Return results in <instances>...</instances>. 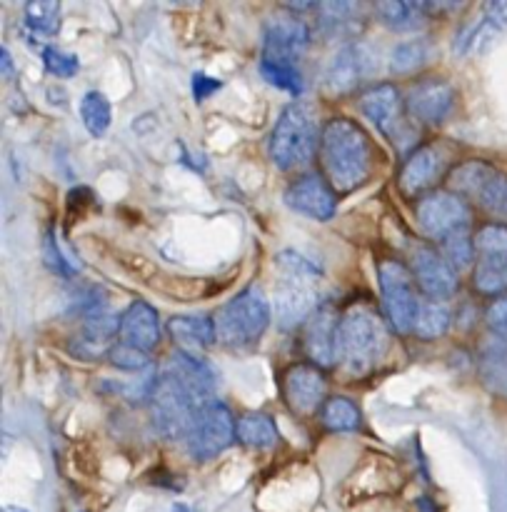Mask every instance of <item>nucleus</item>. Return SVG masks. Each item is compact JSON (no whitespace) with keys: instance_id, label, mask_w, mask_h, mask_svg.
Listing matches in <instances>:
<instances>
[{"instance_id":"nucleus-1","label":"nucleus","mask_w":507,"mask_h":512,"mask_svg":"<svg viewBox=\"0 0 507 512\" xmlns=\"http://www.w3.org/2000/svg\"><path fill=\"white\" fill-rule=\"evenodd\" d=\"M320 158L333 190L350 193L368 180L373 153L368 135L355 120L335 118L323 128Z\"/></svg>"},{"instance_id":"nucleus-2","label":"nucleus","mask_w":507,"mask_h":512,"mask_svg":"<svg viewBox=\"0 0 507 512\" xmlns=\"http://www.w3.org/2000/svg\"><path fill=\"white\" fill-rule=\"evenodd\" d=\"M320 270L303 255L285 250L278 255V283L273 293L275 318L283 328H295L315 315L320 303Z\"/></svg>"},{"instance_id":"nucleus-3","label":"nucleus","mask_w":507,"mask_h":512,"mask_svg":"<svg viewBox=\"0 0 507 512\" xmlns=\"http://www.w3.org/2000/svg\"><path fill=\"white\" fill-rule=\"evenodd\" d=\"M390 348L388 325L375 310L355 308L340 320L338 360L353 375H368Z\"/></svg>"},{"instance_id":"nucleus-4","label":"nucleus","mask_w":507,"mask_h":512,"mask_svg":"<svg viewBox=\"0 0 507 512\" xmlns=\"http://www.w3.org/2000/svg\"><path fill=\"white\" fill-rule=\"evenodd\" d=\"M320 133L318 110L308 100H295L280 113L270 135V158L280 170H295L308 163L318 150Z\"/></svg>"},{"instance_id":"nucleus-5","label":"nucleus","mask_w":507,"mask_h":512,"mask_svg":"<svg viewBox=\"0 0 507 512\" xmlns=\"http://www.w3.org/2000/svg\"><path fill=\"white\" fill-rule=\"evenodd\" d=\"M215 335L228 348L258 343L270 325V303L258 288H245L215 313Z\"/></svg>"},{"instance_id":"nucleus-6","label":"nucleus","mask_w":507,"mask_h":512,"mask_svg":"<svg viewBox=\"0 0 507 512\" xmlns=\"http://www.w3.org/2000/svg\"><path fill=\"white\" fill-rule=\"evenodd\" d=\"M200 408L203 403L170 370L163 368L150 390V413H153L155 430L168 440H188Z\"/></svg>"},{"instance_id":"nucleus-7","label":"nucleus","mask_w":507,"mask_h":512,"mask_svg":"<svg viewBox=\"0 0 507 512\" xmlns=\"http://www.w3.org/2000/svg\"><path fill=\"white\" fill-rule=\"evenodd\" d=\"M450 190L490 215L507 218V175L485 160H465L448 173Z\"/></svg>"},{"instance_id":"nucleus-8","label":"nucleus","mask_w":507,"mask_h":512,"mask_svg":"<svg viewBox=\"0 0 507 512\" xmlns=\"http://www.w3.org/2000/svg\"><path fill=\"white\" fill-rule=\"evenodd\" d=\"M378 280L388 323L393 325L395 333H413L423 300L415 293V278L410 265L400 263V260H383L378 265Z\"/></svg>"},{"instance_id":"nucleus-9","label":"nucleus","mask_w":507,"mask_h":512,"mask_svg":"<svg viewBox=\"0 0 507 512\" xmlns=\"http://www.w3.org/2000/svg\"><path fill=\"white\" fill-rule=\"evenodd\" d=\"M473 285L480 295L507 293V225L488 223L475 235Z\"/></svg>"},{"instance_id":"nucleus-10","label":"nucleus","mask_w":507,"mask_h":512,"mask_svg":"<svg viewBox=\"0 0 507 512\" xmlns=\"http://www.w3.org/2000/svg\"><path fill=\"white\" fill-rule=\"evenodd\" d=\"M238 438V423L220 400H210L198 410L188 433V450L195 460H210L223 453Z\"/></svg>"},{"instance_id":"nucleus-11","label":"nucleus","mask_w":507,"mask_h":512,"mask_svg":"<svg viewBox=\"0 0 507 512\" xmlns=\"http://www.w3.org/2000/svg\"><path fill=\"white\" fill-rule=\"evenodd\" d=\"M418 223L433 240H445L460 230H470V208L453 190H435L418 203Z\"/></svg>"},{"instance_id":"nucleus-12","label":"nucleus","mask_w":507,"mask_h":512,"mask_svg":"<svg viewBox=\"0 0 507 512\" xmlns=\"http://www.w3.org/2000/svg\"><path fill=\"white\" fill-rule=\"evenodd\" d=\"M375 50L365 43H345L338 53L330 58L328 70H325V90L333 95H345L358 88L365 78L375 73Z\"/></svg>"},{"instance_id":"nucleus-13","label":"nucleus","mask_w":507,"mask_h":512,"mask_svg":"<svg viewBox=\"0 0 507 512\" xmlns=\"http://www.w3.org/2000/svg\"><path fill=\"white\" fill-rule=\"evenodd\" d=\"M410 270L428 298L448 300L458 293V270L445 260L440 250L430 245L420 243L410 248Z\"/></svg>"},{"instance_id":"nucleus-14","label":"nucleus","mask_w":507,"mask_h":512,"mask_svg":"<svg viewBox=\"0 0 507 512\" xmlns=\"http://www.w3.org/2000/svg\"><path fill=\"white\" fill-rule=\"evenodd\" d=\"M325 393H328V383H325L323 370L315 363H298L285 370L283 395L293 413L313 415L318 408L323 410L328 400Z\"/></svg>"},{"instance_id":"nucleus-15","label":"nucleus","mask_w":507,"mask_h":512,"mask_svg":"<svg viewBox=\"0 0 507 512\" xmlns=\"http://www.w3.org/2000/svg\"><path fill=\"white\" fill-rule=\"evenodd\" d=\"M310 43V30L295 15H275L265 23L263 60L298 65L305 45Z\"/></svg>"},{"instance_id":"nucleus-16","label":"nucleus","mask_w":507,"mask_h":512,"mask_svg":"<svg viewBox=\"0 0 507 512\" xmlns=\"http://www.w3.org/2000/svg\"><path fill=\"white\" fill-rule=\"evenodd\" d=\"M408 115H413L418 123L440 125L448 120L455 108V90L448 80L443 78H425L410 88L408 100H405Z\"/></svg>"},{"instance_id":"nucleus-17","label":"nucleus","mask_w":507,"mask_h":512,"mask_svg":"<svg viewBox=\"0 0 507 512\" xmlns=\"http://www.w3.org/2000/svg\"><path fill=\"white\" fill-rule=\"evenodd\" d=\"M360 108L390 140H403V133L408 130V123H405V100L393 83H380L365 90Z\"/></svg>"},{"instance_id":"nucleus-18","label":"nucleus","mask_w":507,"mask_h":512,"mask_svg":"<svg viewBox=\"0 0 507 512\" xmlns=\"http://www.w3.org/2000/svg\"><path fill=\"white\" fill-rule=\"evenodd\" d=\"M507 30V3L498 0V3H485L480 8L478 18L470 20L463 25V30L455 38V50L463 58L470 55H480L495 43Z\"/></svg>"},{"instance_id":"nucleus-19","label":"nucleus","mask_w":507,"mask_h":512,"mask_svg":"<svg viewBox=\"0 0 507 512\" xmlns=\"http://www.w3.org/2000/svg\"><path fill=\"white\" fill-rule=\"evenodd\" d=\"M443 155L433 145H420L418 150L408 155L398 175L400 193L405 198H420V195H430V188L443 178Z\"/></svg>"},{"instance_id":"nucleus-20","label":"nucleus","mask_w":507,"mask_h":512,"mask_svg":"<svg viewBox=\"0 0 507 512\" xmlns=\"http://www.w3.org/2000/svg\"><path fill=\"white\" fill-rule=\"evenodd\" d=\"M285 205L295 213L323 223L335 215V193L320 175L308 173L290 183V188L285 190Z\"/></svg>"},{"instance_id":"nucleus-21","label":"nucleus","mask_w":507,"mask_h":512,"mask_svg":"<svg viewBox=\"0 0 507 512\" xmlns=\"http://www.w3.org/2000/svg\"><path fill=\"white\" fill-rule=\"evenodd\" d=\"M118 343L130 345L135 350H143V353H150V350L158 348L160 343V318L158 310L153 308L145 300H135L125 308V313L120 315V333Z\"/></svg>"},{"instance_id":"nucleus-22","label":"nucleus","mask_w":507,"mask_h":512,"mask_svg":"<svg viewBox=\"0 0 507 512\" xmlns=\"http://www.w3.org/2000/svg\"><path fill=\"white\" fill-rule=\"evenodd\" d=\"M338 330L340 320L333 308H318L305 325V353L318 368L338 363Z\"/></svg>"},{"instance_id":"nucleus-23","label":"nucleus","mask_w":507,"mask_h":512,"mask_svg":"<svg viewBox=\"0 0 507 512\" xmlns=\"http://www.w3.org/2000/svg\"><path fill=\"white\" fill-rule=\"evenodd\" d=\"M478 375L488 393L507 400V340L490 335L480 345Z\"/></svg>"},{"instance_id":"nucleus-24","label":"nucleus","mask_w":507,"mask_h":512,"mask_svg":"<svg viewBox=\"0 0 507 512\" xmlns=\"http://www.w3.org/2000/svg\"><path fill=\"white\" fill-rule=\"evenodd\" d=\"M168 335L183 353H200L218 340L215 323L203 315H175L168 320Z\"/></svg>"},{"instance_id":"nucleus-25","label":"nucleus","mask_w":507,"mask_h":512,"mask_svg":"<svg viewBox=\"0 0 507 512\" xmlns=\"http://www.w3.org/2000/svg\"><path fill=\"white\" fill-rule=\"evenodd\" d=\"M375 15L393 30H415L428 18V3H400V0H385L375 5Z\"/></svg>"},{"instance_id":"nucleus-26","label":"nucleus","mask_w":507,"mask_h":512,"mask_svg":"<svg viewBox=\"0 0 507 512\" xmlns=\"http://www.w3.org/2000/svg\"><path fill=\"white\" fill-rule=\"evenodd\" d=\"M238 440L250 448H273L278 443V425L265 413H245L238 420Z\"/></svg>"},{"instance_id":"nucleus-27","label":"nucleus","mask_w":507,"mask_h":512,"mask_svg":"<svg viewBox=\"0 0 507 512\" xmlns=\"http://www.w3.org/2000/svg\"><path fill=\"white\" fill-rule=\"evenodd\" d=\"M323 425L328 430H335V433H353V430L360 428V408L350 398H343V395H333V398L325 400L323 410Z\"/></svg>"},{"instance_id":"nucleus-28","label":"nucleus","mask_w":507,"mask_h":512,"mask_svg":"<svg viewBox=\"0 0 507 512\" xmlns=\"http://www.w3.org/2000/svg\"><path fill=\"white\" fill-rule=\"evenodd\" d=\"M450 315L448 305L440 303V300H423L418 310V320H415V335H420L423 340H435L440 335H445V330L450 328Z\"/></svg>"},{"instance_id":"nucleus-29","label":"nucleus","mask_w":507,"mask_h":512,"mask_svg":"<svg viewBox=\"0 0 507 512\" xmlns=\"http://www.w3.org/2000/svg\"><path fill=\"white\" fill-rule=\"evenodd\" d=\"M80 118H83V125L88 128L90 135H103L113 123L110 100L98 90H88L80 100Z\"/></svg>"},{"instance_id":"nucleus-30","label":"nucleus","mask_w":507,"mask_h":512,"mask_svg":"<svg viewBox=\"0 0 507 512\" xmlns=\"http://www.w3.org/2000/svg\"><path fill=\"white\" fill-rule=\"evenodd\" d=\"M318 13L320 25H323L325 30H330V33H338V30L340 33H348V30L360 20L363 8H360L358 3H325L318 5Z\"/></svg>"},{"instance_id":"nucleus-31","label":"nucleus","mask_w":507,"mask_h":512,"mask_svg":"<svg viewBox=\"0 0 507 512\" xmlns=\"http://www.w3.org/2000/svg\"><path fill=\"white\" fill-rule=\"evenodd\" d=\"M440 253L455 270L470 268L475 265V238H470V230H460V233L440 240Z\"/></svg>"},{"instance_id":"nucleus-32","label":"nucleus","mask_w":507,"mask_h":512,"mask_svg":"<svg viewBox=\"0 0 507 512\" xmlns=\"http://www.w3.org/2000/svg\"><path fill=\"white\" fill-rule=\"evenodd\" d=\"M260 73L268 83L278 85V88L288 90L290 95H300L303 93L305 83L303 75H300L298 65L290 63H273V60H260Z\"/></svg>"},{"instance_id":"nucleus-33","label":"nucleus","mask_w":507,"mask_h":512,"mask_svg":"<svg viewBox=\"0 0 507 512\" xmlns=\"http://www.w3.org/2000/svg\"><path fill=\"white\" fill-rule=\"evenodd\" d=\"M428 53V43H425L423 38L408 40V43L398 45V48L393 50V55H390V68H393L395 73H413L420 65L428 63Z\"/></svg>"},{"instance_id":"nucleus-34","label":"nucleus","mask_w":507,"mask_h":512,"mask_svg":"<svg viewBox=\"0 0 507 512\" xmlns=\"http://www.w3.org/2000/svg\"><path fill=\"white\" fill-rule=\"evenodd\" d=\"M25 25L35 33L53 35L60 28V5L58 3H28L25 5Z\"/></svg>"},{"instance_id":"nucleus-35","label":"nucleus","mask_w":507,"mask_h":512,"mask_svg":"<svg viewBox=\"0 0 507 512\" xmlns=\"http://www.w3.org/2000/svg\"><path fill=\"white\" fill-rule=\"evenodd\" d=\"M43 63L45 70H48L50 75H55V78H70V75L78 73L80 68L78 58H75L73 53H65V50L53 48V45L43 50Z\"/></svg>"},{"instance_id":"nucleus-36","label":"nucleus","mask_w":507,"mask_h":512,"mask_svg":"<svg viewBox=\"0 0 507 512\" xmlns=\"http://www.w3.org/2000/svg\"><path fill=\"white\" fill-rule=\"evenodd\" d=\"M108 360L115 365V368L130 370V373L148 368V353H143V350H135V348H130V345H123V343H115L113 348H110Z\"/></svg>"},{"instance_id":"nucleus-37","label":"nucleus","mask_w":507,"mask_h":512,"mask_svg":"<svg viewBox=\"0 0 507 512\" xmlns=\"http://www.w3.org/2000/svg\"><path fill=\"white\" fill-rule=\"evenodd\" d=\"M43 250H45V265H48L50 270H55V273H58V275H65V278H70V275H73L75 270H78V268H73V265H70V260L63 258V253H60L58 243H55L53 230H48V233H45Z\"/></svg>"},{"instance_id":"nucleus-38","label":"nucleus","mask_w":507,"mask_h":512,"mask_svg":"<svg viewBox=\"0 0 507 512\" xmlns=\"http://www.w3.org/2000/svg\"><path fill=\"white\" fill-rule=\"evenodd\" d=\"M488 325L493 330V335L507 340V295L495 300L488 310Z\"/></svg>"},{"instance_id":"nucleus-39","label":"nucleus","mask_w":507,"mask_h":512,"mask_svg":"<svg viewBox=\"0 0 507 512\" xmlns=\"http://www.w3.org/2000/svg\"><path fill=\"white\" fill-rule=\"evenodd\" d=\"M218 88H220V83L215 78H208V75H203V73L193 75V95L198 103H203V100L208 98V95H213Z\"/></svg>"},{"instance_id":"nucleus-40","label":"nucleus","mask_w":507,"mask_h":512,"mask_svg":"<svg viewBox=\"0 0 507 512\" xmlns=\"http://www.w3.org/2000/svg\"><path fill=\"white\" fill-rule=\"evenodd\" d=\"M0 53H3V75L8 78V75H13V63H10L13 58L8 55V48H3Z\"/></svg>"},{"instance_id":"nucleus-41","label":"nucleus","mask_w":507,"mask_h":512,"mask_svg":"<svg viewBox=\"0 0 507 512\" xmlns=\"http://www.w3.org/2000/svg\"><path fill=\"white\" fill-rule=\"evenodd\" d=\"M173 512H190L188 508H185V505H175V510Z\"/></svg>"},{"instance_id":"nucleus-42","label":"nucleus","mask_w":507,"mask_h":512,"mask_svg":"<svg viewBox=\"0 0 507 512\" xmlns=\"http://www.w3.org/2000/svg\"><path fill=\"white\" fill-rule=\"evenodd\" d=\"M423 512H433V508H430L428 503H423Z\"/></svg>"}]
</instances>
